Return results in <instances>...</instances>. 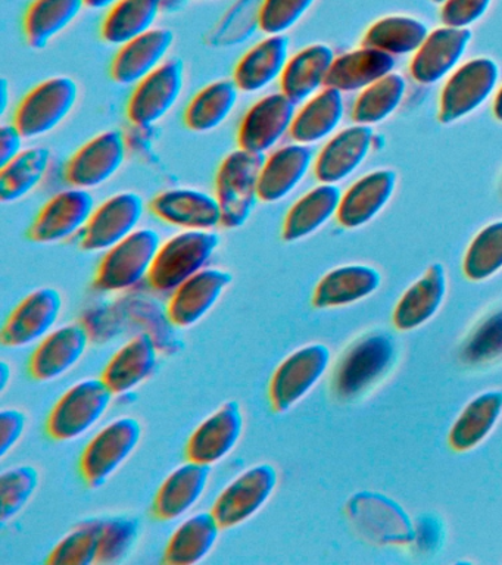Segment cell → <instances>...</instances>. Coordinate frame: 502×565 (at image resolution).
Listing matches in <instances>:
<instances>
[{"mask_svg":"<svg viewBox=\"0 0 502 565\" xmlns=\"http://www.w3.org/2000/svg\"><path fill=\"white\" fill-rule=\"evenodd\" d=\"M434 2L435 3H442L444 4L445 2H447V0H434Z\"/></svg>","mask_w":502,"mask_h":565,"instance_id":"58","label":"cell"},{"mask_svg":"<svg viewBox=\"0 0 502 565\" xmlns=\"http://www.w3.org/2000/svg\"><path fill=\"white\" fill-rule=\"evenodd\" d=\"M239 96V87L233 78L210 83L189 102L183 114L184 126L195 132L217 130L231 118Z\"/></svg>","mask_w":502,"mask_h":565,"instance_id":"37","label":"cell"},{"mask_svg":"<svg viewBox=\"0 0 502 565\" xmlns=\"http://www.w3.org/2000/svg\"><path fill=\"white\" fill-rule=\"evenodd\" d=\"M127 159L122 131L108 130L92 137L65 163V181L73 188L94 190L116 177Z\"/></svg>","mask_w":502,"mask_h":565,"instance_id":"13","label":"cell"},{"mask_svg":"<svg viewBox=\"0 0 502 565\" xmlns=\"http://www.w3.org/2000/svg\"><path fill=\"white\" fill-rule=\"evenodd\" d=\"M143 214L145 203L139 193L114 194L95 207L78 245L86 252L108 250L139 228Z\"/></svg>","mask_w":502,"mask_h":565,"instance_id":"16","label":"cell"},{"mask_svg":"<svg viewBox=\"0 0 502 565\" xmlns=\"http://www.w3.org/2000/svg\"><path fill=\"white\" fill-rule=\"evenodd\" d=\"M297 106L284 92L270 93L255 102L242 117L237 130L239 148L264 157L273 152L290 135Z\"/></svg>","mask_w":502,"mask_h":565,"instance_id":"11","label":"cell"},{"mask_svg":"<svg viewBox=\"0 0 502 565\" xmlns=\"http://www.w3.org/2000/svg\"><path fill=\"white\" fill-rule=\"evenodd\" d=\"M10 82L6 77L0 79V114L6 115L10 106Z\"/></svg>","mask_w":502,"mask_h":565,"instance_id":"54","label":"cell"},{"mask_svg":"<svg viewBox=\"0 0 502 565\" xmlns=\"http://www.w3.org/2000/svg\"><path fill=\"white\" fill-rule=\"evenodd\" d=\"M395 57L381 49L363 46L334 60L325 87L343 92L364 90L394 73Z\"/></svg>","mask_w":502,"mask_h":565,"instance_id":"35","label":"cell"},{"mask_svg":"<svg viewBox=\"0 0 502 565\" xmlns=\"http://www.w3.org/2000/svg\"><path fill=\"white\" fill-rule=\"evenodd\" d=\"M63 307V295L54 287L33 290L17 303L3 322L0 342L3 347L12 349L41 342L55 329Z\"/></svg>","mask_w":502,"mask_h":565,"instance_id":"14","label":"cell"},{"mask_svg":"<svg viewBox=\"0 0 502 565\" xmlns=\"http://www.w3.org/2000/svg\"><path fill=\"white\" fill-rule=\"evenodd\" d=\"M352 505L359 527L365 533L372 532L374 525H378L376 536L382 543H405L413 539V527L408 516L396 507L395 503L376 494L356 497Z\"/></svg>","mask_w":502,"mask_h":565,"instance_id":"41","label":"cell"},{"mask_svg":"<svg viewBox=\"0 0 502 565\" xmlns=\"http://www.w3.org/2000/svg\"><path fill=\"white\" fill-rule=\"evenodd\" d=\"M407 83L403 75L391 73L364 88L356 99L352 118L356 124L373 126L389 118L403 104Z\"/></svg>","mask_w":502,"mask_h":565,"instance_id":"43","label":"cell"},{"mask_svg":"<svg viewBox=\"0 0 502 565\" xmlns=\"http://www.w3.org/2000/svg\"><path fill=\"white\" fill-rule=\"evenodd\" d=\"M90 190L70 188L54 194L38 212L28 237L41 245H54L81 234L95 211Z\"/></svg>","mask_w":502,"mask_h":565,"instance_id":"12","label":"cell"},{"mask_svg":"<svg viewBox=\"0 0 502 565\" xmlns=\"http://www.w3.org/2000/svg\"><path fill=\"white\" fill-rule=\"evenodd\" d=\"M471 38V30L449 25L427 35L412 62L414 79L421 84H434L447 77L460 64Z\"/></svg>","mask_w":502,"mask_h":565,"instance_id":"26","label":"cell"},{"mask_svg":"<svg viewBox=\"0 0 502 565\" xmlns=\"http://www.w3.org/2000/svg\"><path fill=\"white\" fill-rule=\"evenodd\" d=\"M167 7V0H120L108 9L100 38L113 46H122L139 35L156 29V22Z\"/></svg>","mask_w":502,"mask_h":565,"instance_id":"36","label":"cell"},{"mask_svg":"<svg viewBox=\"0 0 502 565\" xmlns=\"http://www.w3.org/2000/svg\"><path fill=\"white\" fill-rule=\"evenodd\" d=\"M329 348L310 343L297 349L277 365L268 384V401L277 414L288 413L314 388L329 370Z\"/></svg>","mask_w":502,"mask_h":565,"instance_id":"8","label":"cell"},{"mask_svg":"<svg viewBox=\"0 0 502 565\" xmlns=\"http://www.w3.org/2000/svg\"><path fill=\"white\" fill-rule=\"evenodd\" d=\"M142 424L133 417H120L105 424L87 441L81 455V475L92 489L107 483L135 452L142 439Z\"/></svg>","mask_w":502,"mask_h":565,"instance_id":"7","label":"cell"},{"mask_svg":"<svg viewBox=\"0 0 502 565\" xmlns=\"http://www.w3.org/2000/svg\"><path fill=\"white\" fill-rule=\"evenodd\" d=\"M493 114H495V117L502 121V87L495 97V104H493Z\"/></svg>","mask_w":502,"mask_h":565,"instance_id":"57","label":"cell"},{"mask_svg":"<svg viewBox=\"0 0 502 565\" xmlns=\"http://www.w3.org/2000/svg\"><path fill=\"white\" fill-rule=\"evenodd\" d=\"M502 356V311L493 312L473 330L462 347L461 358L469 365H484Z\"/></svg>","mask_w":502,"mask_h":565,"instance_id":"49","label":"cell"},{"mask_svg":"<svg viewBox=\"0 0 502 565\" xmlns=\"http://www.w3.org/2000/svg\"><path fill=\"white\" fill-rule=\"evenodd\" d=\"M498 78L500 68L489 57H476L460 66L445 84L440 96V121H458L474 113L495 90Z\"/></svg>","mask_w":502,"mask_h":565,"instance_id":"15","label":"cell"},{"mask_svg":"<svg viewBox=\"0 0 502 565\" xmlns=\"http://www.w3.org/2000/svg\"><path fill=\"white\" fill-rule=\"evenodd\" d=\"M28 426V415L23 411L10 408L0 413V457L6 458L15 448Z\"/></svg>","mask_w":502,"mask_h":565,"instance_id":"52","label":"cell"},{"mask_svg":"<svg viewBox=\"0 0 502 565\" xmlns=\"http://www.w3.org/2000/svg\"><path fill=\"white\" fill-rule=\"evenodd\" d=\"M210 467L188 461L174 468L158 488L152 514L160 521L183 519L196 507L209 488Z\"/></svg>","mask_w":502,"mask_h":565,"instance_id":"23","label":"cell"},{"mask_svg":"<svg viewBox=\"0 0 502 565\" xmlns=\"http://www.w3.org/2000/svg\"><path fill=\"white\" fill-rule=\"evenodd\" d=\"M447 289V273L444 265H430L426 273L405 290L403 298L396 303L394 318H392L396 329L408 331L426 324L442 307Z\"/></svg>","mask_w":502,"mask_h":565,"instance_id":"31","label":"cell"},{"mask_svg":"<svg viewBox=\"0 0 502 565\" xmlns=\"http://www.w3.org/2000/svg\"><path fill=\"white\" fill-rule=\"evenodd\" d=\"M492 0H447L442 8L445 25L469 29L491 7Z\"/></svg>","mask_w":502,"mask_h":565,"instance_id":"51","label":"cell"},{"mask_svg":"<svg viewBox=\"0 0 502 565\" xmlns=\"http://www.w3.org/2000/svg\"><path fill=\"white\" fill-rule=\"evenodd\" d=\"M373 145V130L370 126L356 124L337 132L317 154L314 172L320 183L338 184L354 174L369 157Z\"/></svg>","mask_w":502,"mask_h":565,"instance_id":"24","label":"cell"},{"mask_svg":"<svg viewBox=\"0 0 502 565\" xmlns=\"http://www.w3.org/2000/svg\"><path fill=\"white\" fill-rule=\"evenodd\" d=\"M158 361V348L149 334L140 333L122 344L104 366L100 379L114 395H126L147 382Z\"/></svg>","mask_w":502,"mask_h":565,"instance_id":"27","label":"cell"},{"mask_svg":"<svg viewBox=\"0 0 502 565\" xmlns=\"http://www.w3.org/2000/svg\"><path fill=\"white\" fill-rule=\"evenodd\" d=\"M167 3H169V0H167Z\"/></svg>","mask_w":502,"mask_h":565,"instance_id":"59","label":"cell"},{"mask_svg":"<svg viewBox=\"0 0 502 565\" xmlns=\"http://www.w3.org/2000/svg\"><path fill=\"white\" fill-rule=\"evenodd\" d=\"M462 269L470 280L483 281L502 269V221L489 224L470 243Z\"/></svg>","mask_w":502,"mask_h":565,"instance_id":"45","label":"cell"},{"mask_svg":"<svg viewBox=\"0 0 502 565\" xmlns=\"http://www.w3.org/2000/svg\"><path fill=\"white\" fill-rule=\"evenodd\" d=\"M396 189V172L381 170L370 172L363 179L355 181L342 194L339 205V224L346 228H356L367 224L389 203Z\"/></svg>","mask_w":502,"mask_h":565,"instance_id":"29","label":"cell"},{"mask_svg":"<svg viewBox=\"0 0 502 565\" xmlns=\"http://www.w3.org/2000/svg\"><path fill=\"white\" fill-rule=\"evenodd\" d=\"M152 214L182 230L211 232L222 225V207L215 194L193 188L165 190L149 203Z\"/></svg>","mask_w":502,"mask_h":565,"instance_id":"20","label":"cell"},{"mask_svg":"<svg viewBox=\"0 0 502 565\" xmlns=\"http://www.w3.org/2000/svg\"><path fill=\"white\" fill-rule=\"evenodd\" d=\"M52 161L51 150L45 146L24 149L10 162L0 166V199L17 202L28 196L45 180Z\"/></svg>","mask_w":502,"mask_h":565,"instance_id":"40","label":"cell"},{"mask_svg":"<svg viewBox=\"0 0 502 565\" xmlns=\"http://www.w3.org/2000/svg\"><path fill=\"white\" fill-rule=\"evenodd\" d=\"M345 115V102L341 90L324 87L311 99L303 102L295 115L290 137L307 146L330 139L341 126Z\"/></svg>","mask_w":502,"mask_h":565,"instance_id":"33","label":"cell"},{"mask_svg":"<svg viewBox=\"0 0 502 565\" xmlns=\"http://www.w3.org/2000/svg\"><path fill=\"white\" fill-rule=\"evenodd\" d=\"M89 343V333L76 322L55 327L33 349L28 364L30 377L36 382L63 377L85 356Z\"/></svg>","mask_w":502,"mask_h":565,"instance_id":"19","label":"cell"},{"mask_svg":"<svg viewBox=\"0 0 502 565\" xmlns=\"http://www.w3.org/2000/svg\"><path fill=\"white\" fill-rule=\"evenodd\" d=\"M186 66L179 57L164 64L136 84L127 102V118L138 127H151L173 110L183 95Z\"/></svg>","mask_w":502,"mask_h":565,"instance_id":"10","label":"cell"},{"mask_svg":"<svg viewBox=\"0 0 502 565\" xmlns=\"http://www.w3.org/2000/svg\"><path fill=\"white\" fill-rule=\"evenodd\" d=\"M377 269L367 265H343L325 274L312 291L316 308H339L360 302L381 286Z\"/></svg>","mask_w":502,"mask_h":565,"instance_id":"32","label":"cell"},{"mask_svg":"<svg viewBox=\"0 0 502 565\" xmlns=\"http://www.w3.org/2000/svg\"><path fill=\"white\" fill-rule=\"evenodd\" d=\"M12 375L11 365L7 361H0V388L6 391Z\"/></svg>","mask_w":502,"mask_h":565,"instance_id":"56","label":"cell"},{"mask_svg":"<svg viewBox=\"0 0 502 565\" xmlns=\"http://www.w3.org/2000/svg\"><path fill=\"white\" fill-rule=\"evenodd\" d=\"M341 201L342 192L337 184L321 183L308 190L286 212L284 225H281V238L293 243L319 232L334 215H338Z\"/></svg>","mask_w":502,"mask_h":565,"instance_id":"30","label":"cell"},{"mask_svg":"<svg viewBox=\"0 0 502 565\" xmlns=\"http://www.w3.org/2000/svg\"><path fill=\"white\" fill-rule=\"evenodd\" d=\"M118 2L120 0H85L86 7L95 9V11H108Z\"/></svg>","mask_w":502,"mask_h":565,"instance_id":"55","label":"cell"},{"mask_svg":"<svg viewBox=\"0 0 502 565\" xmlns=\"http://www.w3.org/2000/svg\"><path fill=\"white\" fill-rule=\"evenodd\" d=\"M161 243L157 230L143 227L136 230L116 246L109 247L96 268L95 289L105 294H118L148 280Z\"/></svg>","mask_w":502,"mask_h":565,"instance_id":"3","label":"cell"},{"mask_svg":"<svg viewBox=\"0 0 502 565\" xmlns=\"http://www.w3.org/2000/svg\"><path fill=\"white\" fill-rule=\"evenodd\" d=\"M25 140L28 139L14 122L3 124L0 127V166L10 162L17 154L23 152Z\"/></svg>","mask_w":502,"mask_h":565,"instance_id":"53","label":"cell"},{"mask_svg":"<svg viewBox=\"0 0 502 565\" xmlns=\"http://www.w3.org/2000/svg\"><path fill=\"white\" fill-rule=\"evenodd\" d=\"M140 533L139 521L131 516H109L103 519L98 558L96 564L111 565L121 563L130 555Z\"/></svg>","mask_w":502,"mask_h":565,"instance_id":"48","label":"cell"},{"mask_svg":"<svg viewBox=\"0 0 502 565\" xmlns=\"http://www.w3.org/2000/svg\"><path fill=\"white\" fill-rule=\"evenodd\" d=\"M233 276L227 269L206 267L171 291L165 313L178 329H189L209 316L211 309L231 287Z\"/></svg>","mask_w":502,"mask_h":565,"instance_id":"17","label":"cell"},{"mask_svg":"<svg viewBox=\"0 0 502 565\" xmlns=\"http://www.w3.org/2000/svg\"><path fill=\"white\" fill-rule=\"evenodd\" d=\"M261 3L263 0H237L211 31V44L220 47L235 46L245 43L257 31H261Z\"/></svg>","mask_w":502,"mask_h":565,"instance_id":"46","label":"cell"},{"mask_svg":"<svg viewBox=\"0 0 502 565\" xmlns=\"http://www.w3.org/2000/svg\"><path fill=\"white\" fill-rule=\"evenodd\" d=\"M395 360V344L391 335L373 333L355 340L339 358L332 374L333 395L352 401L387 373Z\"/></svg>","mask_w":502,"mask_h":565,"instance_id":"4","label":"cell"},{"mask_svg":"<svg viewBox=\"0 0 502 565\" xmlns=\"http://www.w3.org/2000/svg\"><path fill=\"white\" fill-rule=\"evenodd\" d=\"M501 414V391H489L476 396L453 422L449 431V445L460 452L476 448L496 426Z\"/></svg>","mask_w":502,"mask_h":565,"instance_id":"39","label":"cell"},{"mask_svg":"<svg viewBox=\"0 0 502 565\" xmlns=\"http://www.w3.org/2000/svg\"><path fill=\"white\" fill-rule=\"evenodd\" d=\"M264 154L236 149L220 163L215 174V196L222 207V227H244L259 201V174Z\"/></svg>","mask_w":502,"mask_h":565,"instance_id":"1","label":"cell"},{"mask_svg":"<svg viewBox=\"0 0 502 565\" xmlns=\"http://www.w3.org/2000/svg\"><path fill=\"white\" fill-rule=\"evenodd\" d=\"M429 35L425 22L412 17H386L374 22L364 35L363 46L381 49L389 55L417 52Z\"/></svg>","mask_w":502,"mask_h":565,"instance_id":"42","label":"cell"},{"mask_svg":"<svg viewBox=\"0 0 502 565\" xmlns=\"http://www.w3.org/2000/svg\"><path fill=\"white\" fill-rule=\"evenodd\" d=\"M317 0H263L259 24L267 35H281L292 30L310 12Z\"/></svg>","mask_w":502,"mask_h":565,"instance_id":"50","label":"cell"},{"mask_svg":"<svg viewBox=\"0 0 502 565\" xmlns=\"http://www.w3.org/2000/svg\"><path fill=\"white\" fill-rule=\"evenodd\" d=\"M337 56L328 44L317 43L301 49L289 57L280 78V92L295 104H303L328 84L330 70Z\"/></svg>","mask_w":502,"mask_h":565,"instance_id":"28","label":"cell"},{"mask_svg":"<svg viewBox=\"0 0 502 565\" xmlns=\"http://www.w3.org/2000/svg\"><path fill=\"white\" fill-rule=\"evenodd\" d=\"M41 475L33 466L8 468L0 475V519L3 523L19 515L36 493Z\"/></svg>","mask_w":502,"mask_h":565,"instance_id":"47","label":"cell"},{"mask_svg":"<svg viewBox=\"0 0 502 565\" xmlns=\"http://www.w3.org/2000/svg\"><path fill=\"white\" fill-rule=\"evenodd\" d=\"M290 57L288 35H266L241 56L233 82L244 93H259L280 82Z\"/></svg>","mask_w":502,"mask_h":565,"instance_id":"25","label":"cell"},{"mask_svg":"<svg viewBox=\"0 0 502 565\" xmlns=\"http://www.w3.org/2000/svg\"><path fill=\"white\" fill-rule=\"evenodd\" d=\"M244 427V411L239 402H226L189 436L184 449L186 459L209 467L223 461L239 444Z\"/></svg>","mask_w":502,"mask_h":565,"instance_id":"18","label":"cell"},{"mask_svg":"<svg viewBox=\"0 0 502 565\" xmlns=\"http://www.w3.org/2000/svg\"><path fill=\"white\" fill-rule=\"evenodd\" d=\"M222 525L213 512H196L179 524L167 542L162 563L195 565L204 561L217 545Z\"/></svg>","mask_w":502,"mask_h":565,"instance_id":"34","label":"cell"},{"mask_svg":"<svg viewBox=\"0 0 502 565\" xmlns=\"http://www.w3.org/2000/svg\"><path fill=\"white\" fill-rule=\"evenodd\" d=\"M220 246L214 230H183L162 242L148 276L149 286L158 294H171L188 278L206 268Z\"/></svg>","mask_w":502,"mask_h":565,"instance_id":"2","label":"cell"},{"mask_svg":"<svg viewBox=\"0 0 502 565\" xmlns=\"http://www.w3.org/2000/svg\"><path fill=\"white\" fill-rule=\"evenodd\" d=\"M114 396L100 377L85 379L74 384L47 414V436L56 441L76 440L85 436L107 414Z\"/></svg>","mask_w":502,"mask_h":565,"instance_id":"5","label":"cell"},{"mask_svg":"<svg viewBox=\"0 0 502 565\" xmlns=\"http://www.w3.org/2000/svg\"><path fill=\"white\" fill-rule=\"evenodd\" d=\"M314 161L310 146L297 141L266 154L259 174V201L277 203L290 196L306 180Z\"/></svg>","mask_w":502,"mask_h":565,"instance_id":"21","label":"cell"},{"mask_svg":"<svg viewBox=\"0 0 502 565\" xmlns=\"http://www.w3.org/2000/svg\"><path fill=\"white\" fill-rule=\"evenodd\" d=\"M173 44V31L169 29L148 31L118 47L109 66V75L121 86H136L164 64Z\"/></svg>","mask_w":502,"mask_h":565,"instance_id":"22","label":"cell"},{"mask_svg":"<svg viewBox=\"0 0 502 565\" xmlns=\"http://www.w3.org/2000/svg\"><path fill=\"white\" fill-rule=\"evenodd\" d=\"M86 7L85 0H33L24 13L25 42L41 51L64 33Z\"/></svg>","mask_w":502,"mask_h":565,"instance_id":"38","label":"cell"},{"mask_svg":"<svg viewBox=\"0 0 502 565\" xmlns=\"http://www.w3.org/2000/svg\"><path fill=\"white\" fill-rule=\"evenodd\" d=\"M81 87L72 77H52L39 83L17 105L12 122L25 139L50 135L76 108Z\"/></svg>","mask_w":502,"mask_h":565,"instance_id":"6","label":"cell"},{"mask_svg":"<svg viewBox=\"0 0 502 565\" xmlns=\"http://www.w3.org/2000/svg\"><path fill=\"white\" fill-rule=\"evenodd\" d=\"M279 484V471L268 462L241 472L218 493L211 512L223 530H231L257 515Z\"/></svg>","mask_w":502,"mask_h":565,"instance_id":"9","label":"cell"},{"mask_svg":"<svg viewBox=\"0 0 502 565\" xmlns=\"http://www.w3.org/2000/svg\"><path fill=\"white\" fill-rule=\"evenodd\" d=\"M103 519L83 521L65 534L46 558L47 565H90L98 558Z\"/></svg>","mask_w":502,"mask_h":565,"instance_id":"44","label":"cell"}]
</instances>
